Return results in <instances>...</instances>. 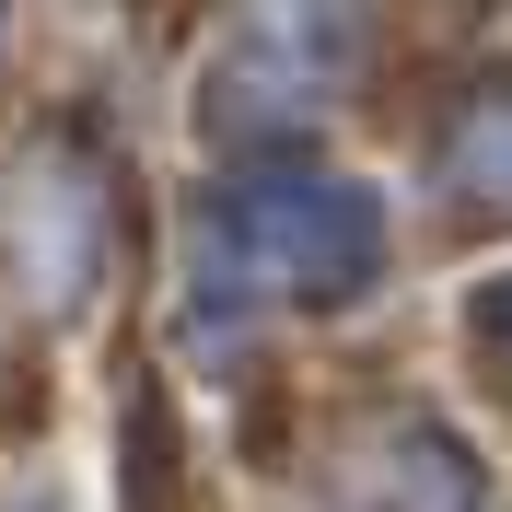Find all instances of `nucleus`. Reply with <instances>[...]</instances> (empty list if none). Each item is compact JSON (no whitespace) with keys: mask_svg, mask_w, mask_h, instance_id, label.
<instances>
[{"mask_svg":"<svg viewBox=\"0 0 512 512\" xmlns=\"http://www.w3.org/2000/svg\"><path fill=\"white\" fill-rule=\"evenodd\" d=\"M245 245L291 291H350L373 268V198L361 187H268V198H245Z\"/></svg>","mask_w":512,"mask_h":512,"instance_id":"nucleus-1","label":"nucleus"},{"mask_svg":"<svg viewBox=\"0 0 512 512\" xmlns=\"http://www.w3.org/2000/svg\"><path fill=\"white\" fill-rule=\"evenodd\" d=\"M454 175H466L478 198H501V210H512V94H489L478 117H466V140H454Z\"/></svg>","mask_w":512,"mask_h":512,"instance_id":"nucleus-2","label":"nucleus"},{"mask_svg":"<svg viewBox=\"0 0 512 512\" xmlns=\"http://www.w3.org/2000/svg\"><path fill=\"white\" fill-rule=\"evenodd\" d=\"M489 338H501V350H512V291H501V303H489Z\"/></svg>","mask_w":512,"mask_h":512,"instance_id":"nucleus-3","label":"nucleus"}]
</instances>
